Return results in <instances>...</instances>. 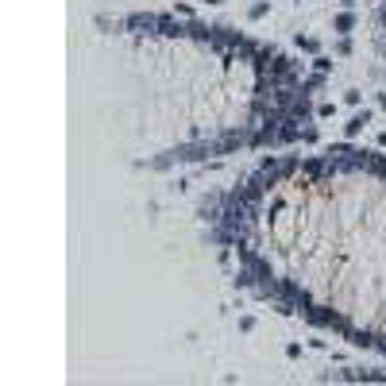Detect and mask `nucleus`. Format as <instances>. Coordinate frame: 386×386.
<instances>
[{
  "label": "nucleus",
  "mask_w": 386,
  "mask_h": 386,
  "mask_svg": "<svg viewBox=\"0 0 386 386\" xmlns=\"http://www.w3.org/2000/svg\"><path fill=\"white\" fill-rule=\"evenodd\" d=\"M367 124H371V112H367V109H363V112H355V116L344 124V135H348V139H355V135H359Z\"/></svg>",
  "instance_id": "nucleus-1"
},
{
  "label": "nucleus",
  "mask_w": 386,
  "mask_h": 386,
  "mask_svg": "<svg viewBox=\"0 0 386 386\" xmlns=\"http://www.w3.org/2000/svg\"><path fill=\"white\" fill-rule=\"evenodd\" d=\"M332 27H336V31H340V35H348V31H351V27H355V16H351V12H340V16H336V23H332Z\"/></svg>",
  "instance_id": "nucleus-2"
},
{
  "label": "nucleus",
  "mask_w": 386,
  "mask_h": 386,
  "mask_svg": "<svg viewBox=\"0 0 386 386\" xmlns=\"http://www.w3.org/2000/svg\"><path fill=\"white\" fill-rule=\"evenodd\" d=\"M294 43H297L301 51H309V55H317V39H313V35H297Z\"/></svg>",
  "instance_id": "nucleus-3"
},
{
  "label": "nucleus",
  "mask_w": 386,
  "mask_h": 386,
  "mask_svg": "<svg viewBox=\"0 0 386 386\" xmlns=\"http://www.w3.org/2000/svg\"><path fill=\"white\" fill-rule=\"evenodd\" d=\"M359 101H363V93H359V89H348V93H344V105H351V109H359Z\"/></svg>",
  "instance_id": "nucleus-4"
},
{
  "label": "nucleus",
  "mask_w": 386,
  "mask_h": 386,
  "mask_svg": "<svg viewBox=\"0 0 386 386\" xmlns=\"http://www.w3.org/2000/svg\"><path fill=\"white\" fill-rule=\"evenodd\" d=\"M313 66H317V74H329V70H332V58L317 55V58H313Z\"/></svg>",
  "instance_id": "nucleus-5"
},
{
  "label": "nucleus",
  "mask_w": 386,
  "mask_h": 386,
  "mask_svg": "<svg viewBox=\"0 0 386 386\" xmlns=\"http://www.w3.org/2000/svg\"><path fill=\"white\" fill-rule=\"evenodd\" d=\"M267 12H271V4H251V12H247V16H251V19H263Z\"/></svg>",
  "instance_id": "nucleus-6"
},
{
  "label": "nucleus",
  "mask_w": 386,
  "mask_h": 386,
  "mask_svg": "<svg viewBox=\"0 0 386 386\" xmlns=\"http://www.w3.org/2000/svg\"><path fill=\"white\" fill-rule=\"evenodd\" d=\"M305 89H325V74H317V77H309V81H305Z\"/></svg>",
  "instance_id": "nucleus-7"
},
{
  "label": "nucleus",
  "mask_w": 386,
  "mask_h": 386,
  "mask_svg": "<svg viewBox=\"0 0 386 386\" xmlns=\"http://www.w3.org/2000/svg\"><path fill=\"white\" fill-rule=\"evenodd\" d=\"M301 143H317V128H301Z\"/></svg>",
  "instance_id": "nucleus-8"
},
{
  "label": "nucleus",
  "mask_w": 386,
  "mask_h": 386,
  "mask_svg": "<svg viewBox=\"0 0 386 386\" xmlns=\"http://www.w3.org/2000/svg\"><path fill=\"white\" fill-rule=\"evenodd\" d=\"M174 16H185V19H193V8H189V4H178V8H174Z\"/></svg>",
  "instance_id": "nucleus-9"
},
{
  "label": "nucleus",
  "mask_w": 386,
  "mask_h": 386,
  "mask_svg": "<svg viewBox=\"0 0 386 386\" xmlns=\"http://www.w3.org/2000/svg\"><path fill=\"white\" fill-rule=\"evenodd\" d=\"M336 55H351V43H348V35H344V39L336 43Z\"/></svg>",
  "instance_id": "nucleus-10"
},
{
  "label": "nucleus",
  "mask_w": 386,
  "mask_h": 386,
  "mask_svg": "<svg viewBox=\"0 0 386 386\" xmlns=\"http://www.w3.org/2000/svg\"><path fill=\"white\" fill-rule=\"evenodd\" d=\"M255 329V317H239V332H251Z\"/></svg>",
  "instance_id": "nucleus-11"
},
{
  "label": "nucleus",
  "mask_w": 386,
  "mask_h": 386,
  "mask_svg": "<svg viewBox=\"0 0 386 386\" xmlns=\"http://www.w3.org/2000/svg\"><path fill=\"white\" fill-rule=\"evenodd\" d=\"M340 4H344V12H351V8H355V0H340Z\"/></svg>",
  "instance_id": "nucleus-12"
},
{
  "label": "nucleus",
  "mask_w": 386,
  "mask_h": 386,
  "mask_svg": "<svg viewBox=\"0 0 386 386\" xmlns=\"http://www.w3.org/2000/svg\"><path fill=\"white\" fill-rule=\"evenodd\" d=\"M379 147H386V131H379Z\"/></svg>",
  "instance_id": "nucleus-13"
},
{
  "label": "nucleus",
  "mask_w": 386,
  "mask_h": 386,
  "mask_svg": "<svg viewBox=\"0 0 386 386\" xmlns=\"http://www.w3.org/2000/svg\"><path fill=\"white\" fill-rule=\"evenodd\" d=\"M205 4H221V0H205Z\"/></svg>",
  "instance_id": "nucleus-14"
}]
</instances>
